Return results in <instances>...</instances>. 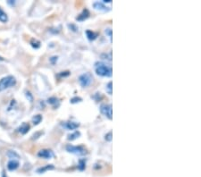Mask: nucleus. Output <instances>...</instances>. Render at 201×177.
Returning <instances> with one entry per match:
<instances>
[{
  "label": "nucleus",
  "mask_w": 201,
  "mask_h": 177,
  "mask_svg": "<svg viewBox=\"0 0 201 177\" xmlns=\"http://www.w3.org/2000/svg\"><path fill=\"white\" fill-rule=\"evenodd\" d=\"M95 71L98 75L102 77H111L113 74L112 67L104 62H97L95 64Z\"/></svg>",
  "instance_id": "obj_1"
},
{
  "label": "nucleus",
  "mask_w": 201,
  "mask_h": 177,
  "mask_svg": "<svg viewBox=\"0 0 201 177\" xmlns=\"http://www.w3.org/2000/svg\"><path fill=\"white\" fill-rule=\"evenodd\" d=\"M16 84V80L14 76L9 75L0 80V92L6 91L8 88L14 87Z\"/></svg>",
  "instance_id": "obj_2"
},
{
  "label": "nucleus",
  "mask_w": 201,
  "mask_h": 177,
  "mask_svg": "<svg viewBox=\"0 0 201 177\" xmlns=\"http://www.w3.org/2000/svg\"><path fill=\"white\" fill-rule=\"evenodd\" d=\"M78 82H79L80 85L81 86V87L86 88V87H89L93 82V76L89 72L82 73L81 75H80Z\"/></svg>",
  "instance_id": "obj_3"
},
{
  "label": "nucleus",
  "mask_w": 201,
  "mask_h": 177,
  "mask_svg": "<svg viewBox=\"0 0 201 177\" xmlns=\"http://www.w3.org/2000/svg\"><path fill=\"white\" fill-rule=\"evenodd\" d=\"M66 150L69 153H72L77 156H85L87 154L86 149L81 146H72L70 144L66 146Z\"/></svg>",
  "instance_id": "obj_4"
},
{
  "label": "nucleus",
  "mask_w": 201,
  "mask_h": 177,
  "mask_svg": "<svg viewBox=\"0 0 201 177\" xmlns=\"http://www.w3.org/2000/svg\"><path fill=\"white\" fill-rule=\"evenodd\" d=\"M100 111L101 113L103 114L104 115H106L107 118H109L110 120H112L113 118V114H112V105H108V104H103L100 106Z\"/></svg>",
  "instance_id": "obj_5"
},
{
  "label": "nucleus",
  "mask_w": 201,
  "mask_h": 177,
  "mask_svg": "<svg viewBox=\"0 0 201 177\" xmlns=\"http://www.w3.org/2000/svg\"><path fill=\"white\" fill-rule=\"evenodd\" d=\"M55 154L51 149H41L38 153V156L40 158H44V159H50V158H53Z\"/></svg>",
  "instance_id": "obj_6"
},
{
  "label": "nucleus",
  "mask_w": 201,
  "mask_h": 177,
  "mask_svg": "<svg viewBox=\"0 0 201 177\" xmlns=\"http://www.w3.org/2000/svg\"><path fill=\"white\" fill-rule=\"evenodd\" d=\"M93 7L97 11H99L101 13H107L110 10V8L106 7L105 4H103L102 2H95V3H93Z\"/></svg>",
  "instance_id": "obj_7"
},
{
  "label": "nucleus",
  "mask_w": 201,
  "mask_h": 177,
  "mask_svg": "<svg viewBox=\"0 0 201 177\" xmlns=\"http://www.w3.org/2000/svg\"><path fill=\"white\" fill-rule=\"evenodd\" d=\"M19 161L16 159H10L7 163V169L9 171H15L19 167Z\"/></svg>",
  "instance_id": "obj_8"
},
{
  "label": "nucleus",
  "mask_w": 201,
  "mask_h": 177,
  "mask_svg": "<svg viewBox=\"0 0 201 177\" xmlns=\"http://www.w3.org/2000/svg\"><path fill=\"white\" fill-rule=\"evenodd\" d=\"M63 126L66 128L67 130H69V131H73V130H75V129L79 127L80 123H74V122H66V123H63Z\"/></svg>",
  "instance_id": "obj_9"
},
{
  "label": "nucleus",
  "mask_w": 201,
  "mask_h": 177,
  "mask_svg": "<svg viewBox=\"0 0 201 177\" xmlns=\"http://www.w3.org/2000/svg\"><path fill=\"white\" fill-rule=\"evenodd\" d=\"M30 130V125L26 123H23L20 127L18 128V132L22 134H26Z\"/></svg>",
  "instance_id": "obj_10"
},
{
  "label": "nucleus",
  "mask_w": 201,
  "mask_h": 177,
  "mask_svg": "<svg viewBox=\"0 0 201 177\" xmlns=\"http://www.w3.org/2000/svg\"><path fill=\"white\" fill-rule=\"evenodd\" d=\"M89 12L87 9H85V10H83V12L77 17V20H78V21H84L85 19H87V18L89 17Z\"/></svg>",
  "instance_id": "obj_11"
},
{
  "label": "nucleus",
  "mask_w": 201,
  "mask_h": 177,
  "mask_svg": "<svg viewBox=\"0 0 201 177\" xmlns=\"http://www.w3.org/2000/svg\"><path fill=\"white\" fill-rule=\"evenodd\" d=\"M86 35L87 38L89 40H95L98 37V33L94 32V31H91V30H86Z\"/></svg>",
  "instance_id": "obj_12"
},
{
  "label": "nucleus",
  "mask_w": 201,
  "mask_h": 177,
  "mask_svg": "<svg viewBox=\"0 0 201 177\" xmlns=\"http://www.w3.org/2000/svg\"><path fill=\"white\" fill-rule=\"evenodd\" d=\"M8 21V16L7 14H6L0 7V21L3 22V23H6Z\"/></svg>",
  "instance_id": "obj_13"
},
{
  "label": "nucleus",
  "mask_w": 201,
  "mask_h": 177,
  "mask_svg": "<svg viewBox=\"0 0 201 177\" xmlns=\"http://www.w3.org/2000/svg\"><path fill=\"white\" fill-rule=\"evenodd\" d=\"M7 156L10 159H16V160H18V159L20 158V156H19L15 151H13V150H9V151H8Z\"/></svg>",
  "instance_id": "obj_14"
},
{
  "label": "nucleus",
  "mask_w": 201,
  "mask_h": 177,
  "mask_svg": "<svg viewBox=\"0 0 201 177\" xmlns=\"http://www.w3.org/2000/svg\"><path fill=\"white\" fill-rule=\"evenodd\" d=\"M51 169H54V166H53L52 165H46V166H44V167L39 168V169L37 170V172H38L39 174H42V173H45L46 171L51 170Z\"/></svg>",
  "instance_id": "obj_15"
},
{
  "label": "nucleus",
  "mask_w": 201,
  "mask_h": 177,
  "mask_svg": "<svg viewBox=\"0 0 201 177\" xmlns=\"http://www.w3.org/2000/svg\"><path fill=\"white\" fill-rule=\"evenodd\" d=\"M48 102L52 105V106H59V100L57 98H55V97H52V98H49V99H48Z\"/></svg>",
  "instance_id": "obj_16"
},
{
  "label": "nucleus",
  "mask_w": 201,
  "mask_h": 177,
  "mask_svg": "<svg viewBox=\"0 0 201 177\" xmlns=\"http://www.w3.org/2000/svg\"><path fill=\"white\" fill-rule=\"evenodd\" d=\"M80 136V133L79 132H74L72 134L68 135V140L69 141H73V140H76L77 138H79Z\"/></svg>",
  "instance_id": "obj_17"
},
{
  "label": "nucleus",
  "mask_w": 201,
  "mask_h": 177,
  "mask_svg": "<svg viewBox=\"0 0 201 177\" xmlns=\"http://www.w3.org/2000/svg\"><path fill=\"white\" fill-rule=\"evenodd\" d=\"M42 120V116L40 115V114H36L35 116H33V118H32V122H33V123L37 125V124H39L40 122Z\"/></svg>",
  "instance_id": "obj_18"
},
{
  "label": "nucleus",
  "mask_w": 201,
  "mask_h": 177,
  "mask_svg": "<svg viewBox=\"0 0 201 177\" xmlns=\"http://www.w3.org/2000/svg\"><path fill=\"white\" fill-rule=\"evenodd\" d=\"M113 83H112V82H109L107 83V88H106V90H107V92L109 95H112V93H113Z\"/></svg>",
  "instance_id": "obj_19"
},
{
  "label": "nucleus",
  "mask_w": 201,
  "mask_h": 177,
  "mask_svg": "<svg viewBox=\"0 0 201 177\" xmlns=\"http://www.w3.org/2000/svg\"><path fill=\"white\" fill-rule=\"evenodd\" d=\"M30 44H31V46H32L34 49H39V48L40 47V42H39V40H32Z\"/></svg>",
  "instance_id": "obj_20"
},
{
  "label": "nucleus",
  "mask_w": 201,
  "mask_h": 177,
  "mask_svg": "<svg viewBox=\"0 0 201 177\" xmlns=\"http://www.w3.org/2000/svg\"><path fill=\"white\" fill-rule=\"evenodd\" d=\"M78 167H79L80 170H83L85 168V161L84 160H80Z\"/></svg>",
  "instance_id": "obj_21"
},
{
  "label": "nucleus",
  "mask_w": 201,
  "mask_h": 177,
  "mask_svg": "<svg viewBox=\"0 0 201 177\" xmlns=\"http://www.w3.org/2000/svg\"><path fill=\"white\" fill-rule=\"evenodd\" d=\"M105 32H106V34H107V35H108L109 39H110V41L112 42V30H111L110 28L106 29Z\"/></svg>",
  "instance_id": "obj_22"
},
{
  "label": "nucleus",
  "mask_w": 201,
  "mask_h": 177,
  "mask_svg": "<svg viewBox=\"0 0 201 177\" xmlns=\"http://www.w3.org/2000/svg\"><path fill=\"white\" fill-rule=\"evenodd\" d=\"M25 96H26V98L28 99L29 101H30V102H32V101H33V96L31 95V93H30V91L25 92Z\"/></svg>",
  "instance_id": "obj_23"
},
{
  "label": "nucleus",
  "mask_w": 201,
  "mask_h": 177,
  "mask_svg": "<svg viewBox=\"0 0 201 177\" xmlns=\"http://www.w3.org/2000/svg\"><path fill=\"white\" fill-rule=\"evenodd\" d=\"M81 100H82V99H80V98H77V97H76V98H73V99H71V102H72V104H74V103H78V102H80Z\"/></svg>",
  "instance_id": "obj_24"
},
{
  "label": "nucleus",
  "mask_w": 201,
  "mask_h": 177,
  "mask_svg": "<svg viewBox=\"0 0 201 177\" xmlns=\"http://www.w3.org/2000/svg\"><path fill=\"white\" fill-rule=\"evenodd\" d=\"M106 141H107V142H111L112 141V132L108 133L106 135Z\"/></svg>",
  "instance_id": "obj_25"
},
{
  "label": "nucleus",
  "mask_w": 201,
  "mask_h": 177,
  "mask_svg": "<svg viewBox=\"0 0 201 177\" xmlns=\"http://www.w3.org/2000/svg\"><path fill=\"white\" fill-rule=\"evenodd\" d=\"M68 27L71 29L72 28V30H73V31H77V27L75 26V25H73V24H68Z\"/></svg>",
  "instance_id": "obj_26"
},
{
  "label": "nucleus",
  "mask_w": 201,
  "mask_h": 177,
  "mask_svg": "<svg viewBox=\"0 0 201 177\" xmlns=\"http://www.w3.org/2000/svg\"><path fill=\"white\" fill-rule=\"evenodd\" d=\"M57 57H53L50 58V62L52 64H55V61H57Z\"/></svg>",
  "instance_id": "obj_27"
},
{
  "label": "nucleus",
  "mask_w": 201,
  "mask_h": 177,
  "mask_svg": "<svg viewBox=\"0 0 201 177\" xmlns=\"http://www.w3.org/2000/svg\"><path fill=\"white\" fill-rule=\"evenodd\" d=\"M7 3L9 4V5H15V2H12V0H9V1H7Z\"/></svg>",
  "instance_id": "obj_28"
},
{
  "label": "nucleus",
  "mask_w": 201,
  "mask_h": 177,
  "mask_svg": "<svg viewBox=\"0 0 201 177\" xmlns=\"http://www.w3.org/2000/svg\"><path fill=\"white\" fill-rule=\"evenodd\" d=\"M0 61H4V58H2V57H0Z\"/></svg>",
  "instance_id": "obj_29"
}]
</instances>
